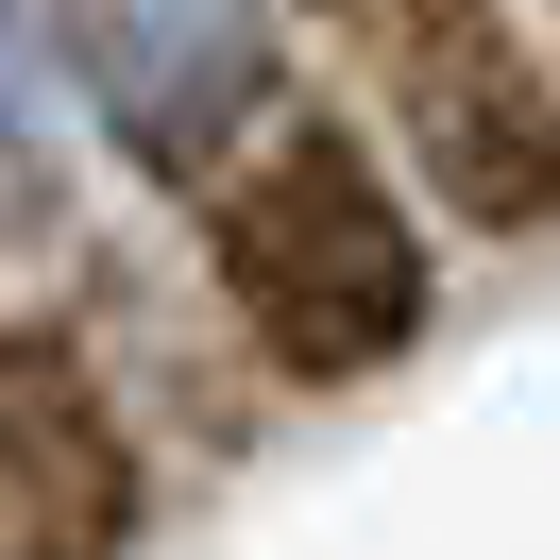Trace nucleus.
Returning <instances> with one entry per match:
<instances>
[{"mask_svg": "<svg viewBox=\"0 0 560 560\" xmlns=\"http://www.w3.org/2000/svg\"><path fill=\"white\" fill-rule=\"evenodd\" d=\"M390 137H408L424 205L476 238L560 221V69L526 51L510 0H408L390 18Z\"/></svg>", "mask_w": 560, "mask_h": 560, "instance_id": "2", "label": "nucleus"}, {"mask_svg": "<svg viewBox=\"0 0 560 560\" xmlns=\"http://www.w3.org/2000/svg\"><path fill=\"white\" fill-rule=\"evenodd\" d=\"M18 103H35V51H18V0H0V137H18Z\"/></svg>", "mask_w": 560, "mask_h": 560, "instance_id": "5", "label": "nucleus"}, {"mask_svg": "<svg viewBox=\"0 0 560 560\" xmlns=\"http://www.w3.org/2000/svg\"><path fill=\"white\" fill-rule=\"evenodd\" d=\"M137 526V458H119L103 390L51 340L0 357V560H103Z\"/></svg>", "mask_w": 560, "mask_h": 560, "instance_id": "3", "label": "nucleus"}, {"mask_svg": "<svg viewBox=\"0 0 560 560\" xmlns=\"http://www.w3.org/2000/svg\"><path fill=\"white\" fill-rule=\"evenodd\" d=\"M221 289H238L255 357L306 390L374 374V357L424 340V221L340 119H289L238 187H221Z\"/></svg>", "mask_w": 560, "mask_h": 560, "instance_id": "1", "label": "nucleus"}, {"mask_svg": "<svg viewBox=\"0 0 560 560\" xmlns=\"http://www.w3.org/2000/svg\"><path fill=\"white\" fill-rule=\"evenodd\" d=\"M255 85H272L255 0H103V103L137 153H205Z\"/></svg>", "mask_w": 560, "mask_h": 560, "instance_id": "4", "label": "nucleus"}]
</instances>
